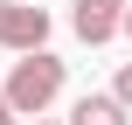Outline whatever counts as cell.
<instances>
[{"label": "cell", "mask_w": 132, "mask_h": 125, "mask_svg": "<svg viewBox=\"0 0 132 125\" xmlns=\"http://www.w3.org/2000/svg\"><path fill=\"white\" fill-rule=\"evenodd\" d=\"M0 49H14V56H35V49H49V7L0 0Z\"/></svg>", "instance_id": "cell-2"}, {"label": "cell", "mask_w": 132, "mask_h": 125, "mask_svg": "<svg viewBox=\"0 0 132 125\" xmlns=\"http://www.w3.org/2000/svg\"><path fill=\"white\" fill-rule=\"evenodd\" d=\"M63 125H132V111L111 97V90H84L77 104H70V118Z\"/></svg>", "instance_id": "cell-4"}, {"label": "cell", "mask_w": 132, "mask_h": 125, "mask_svg": "<svg viewBox=\"0 0 132 125\" xmlns=\"http://www.w3.org/2000/svg\"><path fill=\"white\" fill-rule=\"evenodd\" d=\"M35 125H63V118H35Z\"/></svg>", "instance_id": "cell-8"}, {"label": "cell", "mask_w": 132, "mask_h": 125, "mask_svg": "<svg viewBox=\"0 0 132 125\" xmlns=\"http://www.w3.org/2000/svg\"><path fill=\"white\" fill-rule=\"evenodd\" d=\"M0 125H21V111H14V104H7V97H0Z\"/></svg>", "instance_id": "cell-6"}, {"label": "cell", "mask_w": 132, "mask_h": 125, "mask_svg": "<svg viewBox=\"0 0 132 125\" xmlns=\"http://www.w3.org/2000/svg\"><path fill=\"white\" fill-rule=\"evenodd\" d=\"M118 35H125V42H132V0H125V21H118Z\"/></svg>", "instance_id": "cell-7"}, {"label": "cell", "mask_w": 132, "mask_h": 125, "mask_svg": "<svg viewBox=\"0 0 132 125\" xmlns=\"http://www.w3.org/2000/svg\"><path fill=\"white\" fill-rule=\"evenodd\" d=\"M111 97H118V104H125V111H132V63H125V70H118V77H111Z\"/></svg>", "instance_id": "cell-5"}, {"label": "cell", "mask_w": 132, "mask_h": 125, "mask_svg": "<svg viewBox=\"0 0 132 125\" xmlns=\"http://www.w3.org/2000/svg\"><path fill=\"white\" fill-rule=\"evenodd\" d=\"M63 84H70V63H63L56 49H35V56H14V70H7L0 97H7L21 118H42V111L63 97Z\"/></svg>", "instance_id": "cell-1"}, {"label": "cell", "mask_w": 132, "mask_h": 125, "mask_svg": "<svg viewBox=\"0 0 132 125\" xmlns=\"http://www.w3.org/2000/svg\"><path fill=\"white\" fill-rule=\"evenodd\" d=\"M118 21H125V0H70V28H77V42H90V49H104V42L118 35Z\"/></svg>", "instance_id": "cell-3"}]
</instances>
